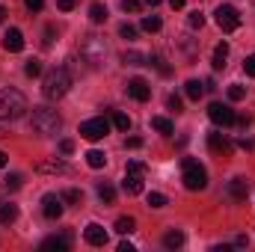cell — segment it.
I'll return each instance as SVG.
<instances>
[{
    "label": "cell",
    "mask_w": 255,
    "mask_h": 252,
    "mask_svg": "<svg viewBox=\"0 0 255 252\" xmlns=\"http://www.w3.org/2000/svg\"><path fill=\"white\" fill-rule=\"evenodd\" d=\"M63 196H54V193H48V196H42V214L48 217V220H60L63 217Z\"/></svg>",
    "instance_id": "30bf717a"
},
{
    "label": "cell",
    "mask_w": 255,
    "mask_h": 252,
    "mask_svg": "<svg viewBox=\"0 0 255 252\" xmlns=\"http://www.w3.org/2000/svg\"><path fill=\"white\" fill-rule=\"evenodd\" d=\"M181 166H184V175H181L184 187L193 190V193H196V190H205V184H208V172H205V166H202L199 160H193V157H184Z\"/></svg>",
    "instance_id": "5b68a950"
},
{
    "label": "cell",
    "mask_w": 255,
    "mask_h": 252,
    "mask_svg": "<svg viewBox=\"0 0 255 252\" xmlns=\"http://www.w3.org/2000/svg\"><path fill=\"white\" fill-rule=\"evenodd\" d=\"M98 196H101V202H107V205L116 202V190L110 187V184H98Z\"/></svg>",
    "instance_id": "4316f807"
},
{
    "label": "cell",
    "mask_w": 255,
    "mask_h": 252,
    "mask_svg": "<svg viewBox=\"0 0 255 252\" xmlns=\"http://www.w3.org/2000/svg\"><path fill=\"white\" fill-rule=\"evenodd\" d=\"M208 145H211V151L214 154H223V157H229L232 154V139L226 136V133H220V130H214V133H208Z\"/></svg>",
    "instance_id": "8fae6325"
},
{
    "label": "cell",
    "mask_w": 255,
    "mask_h": 252,
    "mask_svg": "<svg viewBox=\"0 0 255 252\" xmlns=\"http://www.w3.org/2000/svg\"><path fill=\"white\" fill-rule=\"evenodd\" d=\"M148 63H154V65H157V71H160V74H163V77H169V74H172V68H169V65L163 63V60H160V57H151V60H148Z\"/></svg>",
    "instance_id": "d590c367"
},
{
    "label": "cell",
    "mask_w": 255,
    "mask_h": 252,
    "mask_svg": "<svg viewBox=\"0 0 255 252\" xmlns=\"http://www.w3.org/2000/svg\"><path fill=\"white\" fill-rule=\"evenodd\" d=\"M27 113V98L18 89H0V122H15Z\"/></svg>",
    "instance_id": "3957f363"
},
{
    "label": "cell",
    "mask_w": 255,
    "mask_h": 252,
    "mask_svg": "<svg viewBox=\"0 0 255 252\" xmlns=\"http://www.w3.org/2000/svg\"><path fill=\"white\" fill-rule=\"evenodd\" d=\"M217 24H220V30L223 33H232V30H238L241 27V12L235 9V6H229V3H223V6H217Z\"/></svg>",
    "instance_id": "ba28073f"
},
{
    "label": "cell",
    "mask_w": 255,
    "mask_h": 252,
    "mask_svg": "<svg viewBox=\"0 0 255 252\" xmlns=\"http://www.w3.org/2000/svg\"><path fill=\"white\" fill-rule=\"evenodd\" d=\"M202 24H205V15H202V12H193V15H190V27H193V30H199Z\"/></svg>",
    "instance_id": "ab89813d"
},
{
    "label": "cell",
    "mask_w": 255,
    "mask_h": 252,
    "mask_svg": "<svg viewBox=\"0 0 255 252\" xmlns=\"http://www.w3.org/2000/svg\"><path fill=\"white\" fill-rule=\"evenodd\" d=\"M15 220H18V208H15L12 202L0 205V223H3V226H12Z\"/></svg>",
    "instance_id": "d6986e66"
},
{
    "label": "cell",
    "mask_w": 255,
    "mask_h": 252,
    "mask_svg": "<svg viewBox=\"0 0 255 252\" xmlns=\"http://www.w3.org/2000/svg\"><path fill=\"white\" fill-rule=\"evenodd\" d=\"M145 3H148V6H157V3H160V0H145Z\"/></svg>",
    "instance_id": "816d5d0a"
},
{
    "label": "cell",
    "mask_w": 255,
    "mask_h": 252,
    "mask_svg": "<svg viewBox=\"0 0 255 252\" xmlns=\"http://www.w3.org/2000/svg\"><path fill=\"white\" fill-rule=\"evenodd\" d=\"M166 107H169L172 113H181V98H178V95H169V98H166Z\"/></svg>",
    "instance_id": "8d00e7d4"
},
{
    "label": "cell",
    "mask_w": 255,
    "mask_h": 252,
    "mask_svg": "<svg viewBox=\"0 0 255 252\" xmlns=\"http://www.w3.org/2000/svg\"><path fill=\"white\" fill-rule=\"evenodd\" d=\"M119 36L128 39V42H130V39H136V27H133V24H122V27H119Z\"/></svg>",
    "instance_id": "e575fe53"
},
{
    "label": "cell",
    "mask_w": 255,
    "mask_h": 252,
    "mask_svg": "<svg viewBox=\"0 0 255 252\" xmlns=\"http://www.w3.org/2000/svg\"><path fill=\"white\" fill-rule=\"evenodd\" d=\"M21 181H24V178H21L18 172H12V175H6V178H3V187H6V190H18V187H21Z\"/></svg>",
    "instance_id": "4dcf8cb0"
},
{
    "label": "cell",
    "mask_w": 255,
    "mask_h": 252,
    "mask_svg": "<svg viewBox=\"0 0 255 252\" xmlns=\"http://www.w3.org/2000/svg\"><path fill=\"white\" fill-rule=\"evenodd\" d=\"M145 181V166L139 163V160H130L128 163V169H125V181H122V187H125L128 196H139L142 193V184Z\"/></svg>",
    "instance_id": "8992f818"
},
{
    "label": "cell",
    "mask_w": 255,
    "mask_h": 252,
    "mask_svg": "<svg viewBox=\"0 0 255 252\" xmlns=\"http://www.w3.org/2000/svg\"><path fill=\"white\" fill-rule=\"evenodd\" d=\"M3 21H6V9L0 6V24H3Z\"/></svg>",
    "instance_id": "681fc988"
},
{
    "label": "cell",
    "mask_w": 255,
    "mask_h": 252,
    "mask_svg": "<svg viewBox=\"0 0 255 252\" xmlns=\"http://www.w3.org/2000/svg\"><path fill=\"white\" fill-rule=\"evenodd\" d=\"M133 229H136V220H133V217H119V220H116V232H119V235H130Z\"/></svg>",
    "instance_id": "cb8c5ba5"
},
{
    "label": "cell",
    "mask_w": 255,
    "mask_h": 252,
    "mask_svg": "<svg viewBox=\"0 0 255 252\" xmlns=\"http://www.w3.org/2000/svg\"><path fill=\"white\" fill-rule=\"evenodd\" d=\"M247 244H250V238H247V235H238V238H235V247H247Z\"/></svg>",
    "instance_id": "bcb514c9"
},
{
    "label": "cell",
    "mask_w": 255,
    "mask_h": 252,
    "mask_svg": "<svg viewBox=\"0 0 255 252\" xmlns=\"http://www.w3.org/2000/svg\"><path fill=\"white\" fill-rule=\"evenodd\" d=\"M139 145H142V139H139V136H130V139H128V148H139Z\"/></svg>",
    "instance_id": "f6af8a7d"
},
{
    "label": "cell",
    "mask_w": 255,
    "mask_h": 252,
    "mask_svg": "<svg viewBox=\"0 0 255 252\" xmlns=\"http://www.w3.org/2000/svg\"><path fill=\"white\" fill-rule=\"evenodd\" d=\"M229 196H232L235 202H247V199H250V184H247V178H232V181H229Z\"/></svg>",
    "instance_id": "5bb4252c"
},
{
    "label": "cell",
    "mask_w": 255,
    "mask_h": 252,
    "mask_svg": "<svg viewBox=\"0 0 255 252\" xmlns=\"http://www.w3.org/2000/svg\"><path fill=\"white\" fill-rule=\"evenodd\" d=\"M68 244H71V238H68V235L48 238V241H42V252H65V250H68Z\"/></svg>",
    "instance_id": "2e32d148"
},
{
    "label": "cell",
    "mask_w": 255,
    "mask_h": 252,
    "mask_svg": "<svg viewBox=\"0 0 255 252\" xmlns=\"http://www.w3.org/2000/svg\"><path fill=\"white\" fill-rule=\"evenodd\" d=\"M60 151H63V154H71V151H74V142H71V139H63V142H60Z\"/></svg>",
    "instance_id": "7bdbcfd3"
},
{
    "label": "cell",
    "mask_w": 255,
    "mask_h": 252,
    "mask_svg": "<svg viewBox=\"0 0 255 252\" xmlns=\"http://www.w3.org/2000/svg\"><path fill=\"white\" fill-rule=\"evenodd\" d=\"M57 9H63V12H71V9H74V0H57Z\"/></svg>",
    "instance_id": "b9f144b4"
},
{
    "label": "cell",
    "mask_w": 255,
    "mask_h": 252,
    "mask_svg": "<svg viewBox=\"0 0 255 252\" xmlns=\"http://www.w3.org/2000/svg\"><path fill=\"white\" fill-rule=\"evenodd\" d=\"M128 95H130L133 101H148V98H151V86H148L142 77H133V80H128Z\"/></svg>",
    "instance_id": "7c38bea8"
},
{
    "label": "cell",
    "mask_w": 255,
    "mask_h": 252,
    "mask_svg": "<svg viewBox=\"0 0 255 252\" xmlns=\"http://www.w3.org/2000/svg\"><path fill=\"white\" fill-rule=\"evenodd\" d=\"M238 145H241V148H247V151H250V148H253V139H250V136H241V139H238Z\"/></svg>",
    "instance_id": "ee69618b"
},
{
    "label": "cell",
    "mask_w": 255,
    "mask_h": 252,
    "mask_svg": "<svg viewBox=\"0 0 255 252\" xmlns=\"http://www.w3.org/2000/svg\"><path fill=\"white\" fill-rule=\"evenodd\" d=\"M229 98H232V101H244V98H247V86L232 83V86H229Z\"/></svg>",
    "instance_id": "f1b7e54d"
},
{
    "label": "cell",
    "mask_w": 255,
    "mask_h": 252,
    "mask_svg": "<svg viewBox=\"0 0 255 252\" xmlns=\"http://www.w3.org/2000/svg\"><path fill=\"white\" fill-rule=\"evenodd\" d=\"M60 127H63V119H60L57 110H51V107H36V110H33L30 130H33L36 136H57Z\"/></svg>",
    "instance_id": "7a4b0ae2"
},
{
    "label": "cell",
    "mask_w": 255,
    "mask_h": 252,
    "mask_svg": "<svg viewBox=\"0 0 255 252\" xmlns=\"http://www.w3.org/2000/svg\"><path fill=\"white\" fill-rule=\"evenodd\" d=\"M122 63H128V65H145V63H148V57H145V54H139V51H125V54H122Z\"/></svg>",
    "instance_id": "603a6c76"
},
{
    "label": "cell",
    "mask_w": 255,
    "mask_h": 252,
    "mask_svg": "<svg viewBox=\"0 0 255 252\" xmlns=\"http://www.w3.org/2000/svg\"><path fill=\"white\" fill-rule=\"evenodd\" d=\"M160 27H163V24H160L157 15H145V18H142V30H145V33H157Z\"/></svg>",
    "instance_id": "484cf974"
},
{
    "label": "cell",
    "mask_w": 255,
    "mask_h": 252,
    "mask_svg": "<svg viewBox=\"0 0 255 252\" xmlns=\"http://www.w3.org/2000/svg\"><path fill=\"white\" fill-rule=\"evenodd\" d=\"M151 127H154V130H160V133H172V122H169V119H163V116H154V119H151Z\"/></svg>",
    "instance_id": "83f0119b"
},
{
    "label": "cell",
    "mask_w": 255,
    "mask_h": 252,
    "mask_svg": "<svg viewBox=\"0 0 255 252\" xmlns=\"http://www.w3.org/2000/svg\"><path fill=\"white\" fill-rule=\"evenodd\" d=\"M24 71H27V77H39L42 74V63L39 60H30V63L24 65Z\"/></svg>",
    "instance_id": "d6a6232c"
},
{
    "label": "cell",
    "mask_w": 255,
    "mask_h": 252,
    "mask_svg": "<svg viewBox=\"0 0 255 252\" xmlns=\"http://www.w3.org/2000/svg\"><path fill=\"white\" fill-rule=\"evenodd\" d=\"M3 48L9 51V54H18L21 48H24V36H21V30H6V36H3Z\"/></svg>",
    "instance_id": "9a60e30c"
},
{
    "label": "cell",
    "mask_w": 255,
    "mask_h": 252,
    "mask_svg": "<svg viewBox=\"0 0 255 252\" xmlns=\"http://www.w3.org/2000/svg\"><path fill=\"white\" fill-rule=\"evenodd\" d=\"M83 238H86V244H92V247H104V244H107V232H104L98 223H89L86 232H83Z\"/></svg>",
    "instance_id": "4fadbf2b"
},
{
    "label": "cell",
    "mask_w": 255,
    "mask_h": 252,
    "mask_svg": "<svg viewBox=\"0 0 255 252\" xmlns=\"http://www.w3.org/2000/svg\"><path fill=\"white\" fill-rule=\"evenodd\" d=\"M163 247H166V250H178V247H184V232H178V229L166 232V235H163Z\"/></svg>",
    "instance_id": "ac0fdd59"
},
{
    "label": "cell",
    "mask_w": 255,
    "mask_h": 252,
    "mask_svg": "<svg viewBox=\"0 0 255 252\" xmlns=\"http://www.w3.org/2000/svg\"><path fill=\"white\" fill-rule=\"evenodd\" d=\"M148 205L151 208H166V196L163 193H148Z\"/></svg>",
    "instance_id": "836d02e7"
},
{
    "label": "cell",
    "mask_w": 255,
    "mask_h": 252,
    "mask_svg": "<svg viewBox=\"0 0 255 252\" xmlns=\"http://www.w3.org/2000/svg\"><path fill=\"white\" fill-rule=\"evenodd\" d=\"M63 202H68V205H83V193L80 190H65Z\"/></svg>",
    "instance_id": "f546056e"
},
{
    "label": "cell",
    "mask_w": 255,
    "mask_h": 252,
    "mask_svg": "<svg viewBox=\"0 0 255 252\" xmlns=\"http://www.w3.org/2000/svg\"><path fill=\"white\" fill-rule=\"evenodd\" d=\"M208 119H211L217 127H229V125H235V122H238L235 110H232V107H226V104H217V101L208 107Z\"/></svg>",
    "instance_id": "9c48e42d"
},
{
    "label": "cell",
    "mask_w": 255,
    "mask_h": 252,
    "mask_svg": "<svg viewBox=\"0 0 255 252\" xmlns=\"http://www.w3.org/2000/svg\"><path fill=\"white\" fill-rule=\"evenodd\" d=\"M24 6H27L30 12H42V9H45V0H24Z\"/></svg>",
    "instance_id": "f35d334b"
},
{
    "label": "cell",
    "mask_w": 255,
    "mask_h": 252,
    "mask_svg": "<svg viewBox=\"0 0 255 252\" xmlns=\"http://www.w3.org/2000/svg\"><path fill=\"white\" fill-rule=\"evenodd\" d=\"M68 86H71L68 68H65V65H54V68L45 74V80H42V95H45L48 101H60L65 92H68Z\"/></svg>",
    "instance_id": "6da1fadb"
},
{
    "label": "cell",
    "mask_w": 255,
    "mask_h": 252,
    "mask_svg": "<svg viewBox=\"0 0 255 252\" xmlns=\"http://www.w3.org/2000/svg\"><path fill=\"white\" fill-rule=\"evenodd\" d=\"M184 92H187V98H190V101H199V98H202V92H205V83H199V80H187Z\"/></svg>",
    "instance_id": "7402d4cb"
},
{
    "label": "cell",
    "mask_w": 255,
    "mask_h": 252,
    "mask_svg": "<svg viewBox=\"0 0 255 252\" xmlns=\"http://www.w3.org/2000/svg\"><path fill=\"white\" fill-rule=\"evenodd\" d=\"M107 133H110V122H107L104 116H98V119H86V122L80 125V136L89 139V142H98V139H104Z\"/></svg>",
    "instance_id": "52a82bcc"
},
{
    "label": "cell",
    "mask_w": 255,
    "mask_h": 252,
    "mask_svg": "<svg viewBox=\"0 0 255 252\" xmlns=\"http://www.w3.org/2000/svg\"><path fill=\"white\" fill-rule=\"evenodd\" d=\"M89 18H92L95 24H104V21H107V6H104V3H92V6H89Z\"/></svg>",
    "instance_id": "44dd1931"
},
{
    "label": "cell",
    "mask_w": 255,
    "mask_h": 252,
    "mask_svg": "<svg viewBox=\"0 0 255 252\" xmlns=\"http://www.w3.org/2000/svg\"><path fill=\"white\" fill-rule=\"evenodd\" d=\"M244 71H247L250 77H255V54H250V57L244 60Z\"/></svg>",
    "instance_id": "74e56055"
},
{
    "label": "cell",
    "mask_w": 255,
    "mask_h": 252,
    "mask_svg": "<svg viewBox=\"0 0 255 252\" xmlns=\"http://www.w3.org/2000/svg\"><path fill=\"white\" fill-rule=\"evenodd\" d=\"M68 166H65L63 160H42L39 163V172H65Z\"/></svg>",
    "instance_id": "d4e9b609"
},
{
    "label": "cell",
    "mask_w": 255,
    "mask_h": 252,
    "mask_svg": "<svg viewBox=\"0 0 255 252\" xmlns=\"http://www.w3.org/2000/svg\"><path fill=\"white\" fill-rule=\"evenodd\" d=\"M86 163H89L92 169H101V166L107 163V154L98 151V148H92V151H86Z\"/></svg>",
    "instance_id": "ffe728a7"
},
{
    "label": "cell",
    "mask_w": 255,
    "mask_h": 252,
    "mask_svg": "<svg viewBox=\"0 0 255 252\" xmlns=\"http://www.w3.org/2000/svg\"><path fill=\"white\" fill-rule=\"evenodd\" d=\"M226 60H229V45H226V42H220V45L214 48V60H211V65L220 71V68H226Z\"/></svg>",
    "instance_id": "e0dca14e"
},
{
    "label": "cell",
    "mask_w": 255,
    "mask_h": 252,
    "mask_svg": "<svg viewBox=\"0 0 255 252\" xmlns=\"http://www.w3.org/2000/svg\"><path fill=\"white\" fill-rule=\"evenodd\" d=\"M113 125L119 127V130H128V127H130V116H125V113H113Z\"/></svg>",
    "instance_id": "1f68e13d"
},
{
    "label": "cell",
    "mask_w": 255,
    "mask_h": 252,
    "mask_svg": "<svg viewBox=\"0 0 255 252\" xmlns=\"http://www.w3.org/2000/svg\"><path fill=\"white\" fill-rule=\"evenodd\" d=\"M3 166H6V154L0 151V169H3Z\"/></svg>",
    "instance_id": "f907efd6"
},
{
    "label": "cell",
    "mask_w": 255,
    "mask_h": 252,
    "mask_svg": "<svg viewBox=\"0 0 255 252\" xmlns=\"http://www.w3.org/2000/svg\"><path fill=\"white\" fill-rule=\"evenodd\" d=\"M122 9L125 12H139V0H122Z\"/></svg>",
    "instance_id": "60d3db41"
},
{
    "label": "cell",
    "mask_w": 255,
    "mask_h": 252,
    "mask_svg": "<svg viewBox=\"0 0 255 252\" xmlns=\"http://www.w3.org/2000/svg\"><path fill=\"white\" fill-rule=\"evenodd\" d=\"M51 42H54V27L45 30V45H51Z\"/></svg>",
    "instance_id": "7dc6e473"
},
{
    "label": "cell",
    "mask_w": 255,
    "mask_h": 252,
    "mask_svg": "<svg viewBox=\"0 0 255 252\" xmlns=\"http://www.w3.org/2000/svg\"><path fill=\"white\" fill-rule=\"evenodd\" d=\"M80 57L89 63V68L104 65V60H107V42H104V36H95V33L83 36V42H80Z\"/></svg>",
    "instance_id": "277c9868"
},
{
    "label": "cell",
    "mask_w": 255,
    "mask_h": 252,
    "mask_svg": "<svg viewBox=\"0 0 255 252\" xmlns=\"http://www.w3.org/2000/svg\"><path fill=\"white\" fill-rule=\"evenodd\" d=\"M169 6H172V9H181V6H184V0H169Z\"/></svg>",
    "instance_id": "c3c4849f"
}]
</instances>
